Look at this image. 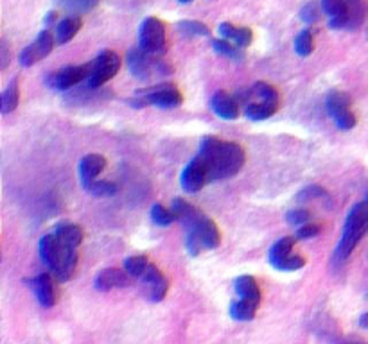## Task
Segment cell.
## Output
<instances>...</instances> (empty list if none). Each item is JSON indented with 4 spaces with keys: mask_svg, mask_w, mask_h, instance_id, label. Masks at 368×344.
<instances>
[{
    "mask_svg": "<svg viewBox=\"0 0 368 344\" xmlns=\"http://www.w3.org/2000/svg\"><path fill=\"white\" fill-rule=\"evenodd\" d=\"M295 237H282L278 238L277 243L271 246L270 250V264L277 269V265L284 260L286 257H289L293 251V244H295Z\"/></svg>",
    "mask_w": 368,
    "mask_h": 344,
    "instance_id": "26",
    "label": "cell"
},
{
    "mask_svg": "<svg viewBox=\"0 0 368 344\" xmlns=\"http://www.w3.org/2000/svg\"><path fill=\"white\" fill-rule=\"evenodd\" d=\"M316 197H327L325 190H323L322 187H318V185H316V187H315V185L308 187V189L302 190V192L298 194V199H302V201L316 199Z\"/></svg>",
    "mask_w": 368,
    "mask_h": 344,
    "instance_id": "42",
    "label": "cell"
},
{
    "mask_svg": "<svg viewBox=\"0 0 368 344\" xmlns=\"http://www.w3.org/2000/svg\"><path fill=\"white\" fill-rule=\"evenodd\" d=\"M182 4H189V2H193V0H180Z\"/></svg>",
    "mask_w": 368,
    "mask_h": 344,
    "instance_id": "46",
    "label": "cell"
},
{
    "mask_svg": "<svg viewBox=\"0 0 368 344\" xmlns=\"http://www.w3.org/2000/svg\"><path fill=\"white\" fill-rule=\"evenodd\" d=\"M234 287H236V292L239 294V298L261 301V289H259L257 280H255L254 277L236 278V282H234Z\"/></svg>",
    "mask_w": 368,
    "mask_h": 344,
    "instance_id": "25",
    "label": "cell"
},
{
    "mask_svg": "<svg viewBox=\"0 0 368 344\" xmlns=\"http://www.w3.org/2000/svg\"><path fill=\"white\" fill-rule=\"evenodd\" d=\"M295 50L296 54L302 57L313 54V50H315V34H313L311 29H304L298 36H296Z\"/></svg>",
    "mask_w": 368,
    "mask_h": 344,
    "instance_id": "29",
    "label": "cell"
},
{
    "mask_svg": "<svg viewBox=\"0 0 368 344\" xmlns=\"http://www.w3.org/2000/svg\"><path fill=\"white\" fill-rule=\"evenodd\" d=\"M210 106H212L214 113L217 117L224 118V121H236L239 117V102H237V99H234L230 94L223 90L216 91L212 95Z\"/></svg>",
    "mask_w": 368,
    "mask_h": 344,
    "instance_id": "14",
    "label": "cell"
},
{
    "mask_svg": "<svg viewBox=\"0 0 368 344\" xmlns=\"http://www.w3.org/2000/svg\"><path fill=\"white\" fill-rule=\"evenodd\" d=\"M90 76V63L87 65H69V67H63L56 72L49 74L45 77V83L47 87L53 88V90L58 91H67L70 88L77 87L80 83L88 79Z\"/></svg>",
    "mask_w": 368,
    "mask_h": 344,
    "instance_id": "8",
    "label": "cell"
},
{
    "mask_svg": "<svg viewBox=\"0 0 368 344\" xmlns=\"http://www.w3.org/2000/svg\"><path fill=\"white\" fill-rule=\"evenodd\" d=\"M368 233V201L354 204L350 212L347 213L345 224H343V233L340 238V244L334 251V260H347L357 243Z\"/></svg>",
    "mask_w": 368,
    "mask_h": 344,
    "instance_id": "3",
    "label": "cell"
},
{
    "mask_svg": "<svg viewBox=\"0 0 368 344\" xmlns=\"http://www.w3.org/2000/svg\"><path fill=\"white\" fill-rule=\"evenodd\" d=\"M305 265V258L300 257V255H289L286 257L281 264L277 265L278 271H298Z\"/></svg>",
    "mask_w": 368,
    "mask_h": 344,
    "instance_id": "37",
    "label": "cell"
},
{
    "mask_svg": "<svg viewBox=\"0 0 368 344\" xmlns=\"http://www.w3.org/2000/svg\"><path fill=\"white\" fill-rule=\"evenodd\" d=\"M180 183H182V189L189 194L200 192L209 183L205 163L200 156H196L187 163L185 169L182 170V176H180Z\"/></svg>",
    "mask_w": 368,
    "mask_h": 344,
    "instance_id": "11",
    "label": "cell"
},
{
    "mask_svg": "<svg viewBox=\"0 0 368 344\" xmlns=\"http://www.w3.org/2000/svg\"><path fill=\"white\" fill-rule=\"evenodd\" d=\"M352 106V99H350L349 94L345 91H340V90H334L327 95V101H325V108H327V113L330 117H334L336 113L343 110H349Z\"/></svg>",
    "mask_w": 368,
    "mask_h": 344,
    "instance_id": "24",
    "label": "cell"
},
{
    "mask_svg": "<svg viewBox=\"0 0 368 344\" xmlns=\"http://www.w3.org/2000/svg\"><path fill=\"white\" fill-rule=\"evenodd\" d=\"M54 20H56V15H54V13H49V16H47V20H45V27L53 26Z\"/></svg>",
    "mask_w": 368,
    "mask_h": 344,
    "instance_id": "45",
    "label": "cell"
},
{
    "mask_svg": "<svg viewBox=\"0 0 368 344\" xmlns=\"http://www.w3.org/2000/svg\"><path fill=\"white\" fill-rule=\"evenodd\" d=\"M347 9H349V23H347V29H356L361 23L364 22V16H367V6H364V0H345Z\"/></svg>",
    "mask_w": 368,
    "mask_h": 344,
    "instance_id": "28",
    "label": "cell"
},
{
    "mask_svg": "<svg viewBox=\"0 0 368 344\" xmlns=\"http://www.w3.org/2000/svg\"><path fill=\"white\" fill-rule=\"evenodd\" d=\"M182 102L183 95L173 84H160V87H153L149 90H139L137 97L131 99L129 104L133 108L158 106L163 110H171V108H178Z\"/></svg>",
    "mask_w": 368,
    "mask_h": 344,
    "instance_id": "5",
    "label": "cell"
},
{
    "mask_svg": "<svg viewBox=\"0 0 368 344\" xmlns=\"http://www.w3.org/2000/svg\"><path fill=\"white\" fill-rule=\"evenodd\" d=\"M318 16H320V8L316 6V2H309V4H305L304 8H302V11H300V18L304 20L305 23L316 22Z\"/></svg>",
    "mask_w": 368,
    "mask_h": 344,
    "instance_id": "41",
    "label": "cell"
},
{
    "mask_svg": "<svg viewBox=\"0 0 368 344\" xmlns=\"http://www.w3.org/2000/svg\"><path fill=\"white\" fill-rule=\"evenodd\" d=\"M128 68L131 76L139 81H149L155 74L167 76V74L173 72V68L162 57L151 56L146 50H142L141 47L131 49L128 52Z\"/></svg>",
    "mask_w": 368,
    "mask_h": 344,
    "instance_id": "4",
    "label": "cell"
},
{
    "mask_svg": "<svg viewBox=\"0 0 368 344\" xmlns=\"http://www.w3.org/2000/svg\"><path fill=\"white\" fill-rule=\"evenodd\" d=\"M104 167H107V160H104V156L101 155L85 156V158L80 162V178H81V183H83V187L87 185V183L97 179V176L103 172Z\"/></svg>",
    "mask_w": 368,
    "mask_h": 344,
    "instance_id": "20",
    "label": "cell"
},
{
    "mask_svg": "<svg viewBox=\"0 0 368 344\" xmlns=\"http://www.w3.org/2000/svg\"><path fill=\"white\" fill-rule=\"evenodd\" d=\"M185 248H187V251H189L190 257H197V255L202 253V250H205L202 244V240H200V237H197V235L190 230L187 231Z\"/></svg>",
    "mask_w": 368,
    "mask_h": 344,
    "instance_id": "39",
    "label": "cell"
},
{
    "mask_svg": "<svg viewBox=\"0 0 368 344\" xmlns=\"http://www.w3.org/2000/svg\"><path fill=\"white\" fill-rule=\"evenodd\" d=\"M190 231H194V233L200 237V240H202L205 250H216V248L221 244L220 228H217V224L214 223L212 219H209V217H203L196 226L190 228Z\"/></svg>",
    "mask_w": 368,
    "mask_h": 344,
    "instance_id": "17",
    "label": "cell"
},
{
    "mask_svg": "<svg viewBox=\"0 0 368 344\" xmlns=\"http://www.w3.org/2000/svg\"><path fill=\"white\" fill-rule=\"evenodd\" d=\"M322 231V226L320 224H302V226H298V230H296L295 233V238L296 240H305V238H313L316 237V235Z\"/></svg>",
    "mask_w": 368,
    "mask_h": 344,
    "instance_id": "40",
    "label": "cell"
},
{
    "mask_svg": "<svg viewBox=\"0 0 368 344\" xmlns=\"http://www.w3.org/2000/svg\"><path fill=\"white\" fill-rule=\"evenodd\" d=\"M278 110V102H266V101H255L250 102L244 106V115H247L250 121H266L270 118L271 115L277 113Z\"/></svg>",
    "mask_w": 368,
    "mask_h": 344,
    "instance_id": "23",
    "label": "cell"
},
{
    "mask_svg": "<svg viewBox=\"0 0 368 344\" xmlns=\"http://www.w3.org/2000/svg\"><path fill=\"white\" fill-rule=\"evenodd\" d=\"M217 33L221 34V38L230 40L232 43H236L241 49H247L254 42V33L248 27H236L234 23L223 22L217 27Z\"/></svg>",
    "mask_w": 368,
    "mask_h": 344,
    "instance_id": "19",
    "label": "cell"
},
{
    "mask_svg": "<svg viewBox=\"0 0 368 344\" xmlns=\"http://www.w3.org/2000/svg\"><path fill=\"white\" fill-rule=\"evenodd\" d=\"M54 235H56L61 246L72 248V250H77L85 238L83 228L74 223H60L54 228Z\"/></svg>",
    "mask_w": 368,
    "mask_h": 344,
    "instance_id": "18",
    "label": "cell"
},
{
    "mask_svg": "<svg viewBox=\"0 0 368 344\" xmlns=\"http://www.w3.org/2000/svg\"><path fill=\"white\" fill-rule=\"evenodd\" d=\"M259 303L261 301H255V299H237L230 305V318L236 319V321H251L257 314Z\"/></svg>",
    "mask_w": 368,
    "mask_h": 344,
    "instance_id": "22",
    "label": "cell"
},
{
    "mask_svg": "<svg viewBox=\"0 0 368 344\" xmlns=\"http://www.w3.org/2000/svg\"><path fill=\"white\" fill-rule=\"evenodd\" d=\"M81 26H83V20L77 15L67 16V18L61 20L60 23H56V27H54V36H56L58 45H65L67 42H70V40L80 33Z\"/></svg>",
    "mask_w": 368,
    "mask_h": 344,
    "instance_id": "21",
    "label": "cell"
},
{
    "mask_svg": "<svg viewBox=\"0 0 368 344\" xmlns=\"http://www.w3.org/2000/svg\"><path fill=\"white\" fill-rule=\"evenodd\" d=\"M286 221L293 226H302V224H308L311 221V212L309 210H291V212L286 213Z\"/></svg>",
    "mask_w": 368,
    "mask_h": 344,
    "instance_id": "38",
    "label": "cell"
},
{
    "mask_svg": "<svg viewBox=\"0 0 368 344\" xmlns=\"http://www.w3.org/2000/svg\"><path fill=\"white\" fill-rule=\"evenodd\" d=\"M197 156L205 163L209 182H221L236 176L247 162V152L239 144L210 135L202 138Z\"/></svg>",
    "mask_w": 368,
    "mask_h": 344,
    "instance_id": "1",
    "label": "cell"
},
{
    "mask_svg": "<svg viewBox=\"0 0 368 344\" xmlns=\"http://www.w3.org/2000/svg\"><path fill=\"white\" fill-rule=\"evenodd\" d=\"M212 49L216 50L217 54H221V56L232 57V60H241V57H243L241 47H237L236 43H232L230 40H224V38L214 40Z\"/></svg>",
    "mask_w": 368,
    "mask_h": 344,
    "instance_id": "32",
    "label": "cell"
},
{
    "mask_svg": "<svg viewBox=\"0 0 368 344\" xmlns=\"http://www.w3.org/2000/svg\"><path fill=\"white\" fill-rule=\"evenodd\" d=\"M54 45H56V36H54L49 29L42 30V33L36 36L35 42L31 43V45H27L26 49L20 52V65H22V67H33L35 63L42 61L43 57L49 56V54L53 52Z\"/></svg>",
    "mask_w": 368,
    "mask_h": 344,
    "instance_id": "9",
    "label": "cell"
},
{
    "mask_svg": "<svg viewBox=\"0 0 368 344\" xmlns=\"http://www.w3.org/2000/svg\"><path fill=\"white\" fill-rule=\"evenodd\" d=\"M18 101H20V88H18V81H11L9 87L2 91V97H0V110L2 113L8 115L11 111L16 110L18 106Z\"/></svg>",
    "mask_w": 368,
    "mask_h": 344,
    "instance_id": "27",
    "label": "cell"
},
{
    "mask_svg": "<svg viewBox=\"0 0 368 344\" xmlns=\"http://www.w3.org/2000/svg\"><path fill=\"white\" fill-rule=\"evenodd\" d=\"M151 219L153 223L158 224V226H169V224H173V221H176V217L175 213H173V210L166 209L162 204H153Z\"/></svg>",
    "mask_w": 368,
    "mask_h": 344,
    "instance_id": "34",
    "label": "cell"
},
{
    "mask_svg": "<svg viewBox=\"0 0 368 344\" xmlns=\"http://www.w3.org/2000/svg\"><path fill=\"white\" fill-rule=\"evenodd\" d=\"M129 278L131 277L126 272V269L108 267L97 272V277L94 280V287L99 292H108L112 289H122L129 284Z\"/></svg>",
    "mask_w": 368,
    "mask_h": 344,
    "instance_id": "13",
    "label": "cell"
},
{
    "mask_svg": "<svg viewBox=\"0 0 368 344\" xmlns=\"http://www.w3.org/2000/svg\"><path fill=\"white\" fill-rule=\"evenodd\" d=\"M171 210H173V213H175L176 221H180V224H182L185 230L194 228L197 223H200V221L203 219V217H205L202 212H200V210L196 209V206H193L190 203L183 201L182 197H176V199H173Z\"/></svg>",
    "mask_w": 368,
    "mask_h": 344,
    "instance_id": "15",
    "label": "cell"
},
{
    "mask_svg": "<svg viewBox=\"0 0 368 344\" xmlns=\"http://www.w3.org/2000/svg\"><path fill=\"white\" fill-rule=\"evenodd\" d=\"M40 257L60 282H69L76 272L80 255L77 250L61 246L56 235H45L40 238Z\"/></svg>",
    "mask_w": 368,
    "mask_h": 344,
    "instance_id": "2",
    "label": "cell"
},
{
    "mask_svg": "<svg viewBox=\"0 0 368 344\" xmlns=\"http://www.w3.org/2000/svg\"><path fill=\"white\" fill-rule=\"evenodd\" d=\"M85 190H87L88 194H92L94 197H112L117 194V185L112 182H97V179H94V182L87 183L85 185Z\"/></svg>",
    "mask_w": 368,
    "mask_h": 344,
    "instance_id": "30",
    "label": "cell"
},
{
    "mask_svg": "<svg viewBox=\"0 0 368 344\" xmlns=\"http://www.w3.org/2000/svg\"><path fill=\"white\" fill-rule=\"evenodd\" d=\"M119 68H121V57L114 50H103L94 61H90V76L85 83L92 90L101 88L117 76Z\"/></svg>",
    "mask_w": 368,
    "mask_h": 344,
    "instance_id": "7",
    "label": "cell"
},
{
    "mask_svg": "<svg viewBox=\"0 0 368 344\" xmlns=\"http://www.w3.org/2000/svg\"><path fill=\"white\" fill-rule=\"evenodd\" d=\"M139 47L148 54L162 57L167 52L166 23L156 16H148L139 29Z\"/></svg>",
    "mask_w": 368,
    "mask_h": 344,
    "instance_id": "6",
    "label": "cell"
},
{
    "mask_svg": "<svg viewBox=\"0 0 368 344\" xmlns=\"http://www.w3.org/2000/svg\"><path fill=\"white\" fill-rule=\"evenodd\" d=\"M367 201H368V192H367Z\"/></svg>",
    "mask_w": 368,
    "mask_h": 344,
    "instance_id": "47",
    "label": "cell"
},
{
    "mask_svg": "<svg viewBox=\"0 0 368 344\" xmlns=\"http://www.w3.org/2000/svg\"><path fill=\"white\" fill-rule=\"evenodd\" d=\"M322 9L325 15H329L330 29H347L349 9L345 0H322Z\"/></svg>",
    "mask_w": 368,
    "mask_h": 344,
    "instance_id": "16",
    "label": "cell"
},
{
    "mask_svg": "<svg viewBox=\"0 0 368 344\" xmlns=\"http://www.w3.org/2000/svg\"><path fill=\"white\" fill-rule=\"evenodd\" d=\"M29 287L35 292L36 299L43 309H50L56 305V287H54L53 277L49 272H40L35 278L27 280Z\"/></svg>",
    "mask_w": 368,
    "mask_h": 344,
    "instance_id": "12",
    "label": "cell"
},
{
    "mask_svg": "<svg viewBox=\"0 0 368 344\" xmlns=\"http://www.w3.org/2000/svg\"><path fill=\"white\" fill-rule=\"evenodd\" d=\"M334 122H336V126H338L340 129H343V131H349V129H352L354 126H356V115L352 113V110H343L340 111V113L334 115Z\"/></svg>",
    "mask_w": 368,
    "mask_h": 344,
    "instance_id": "36",
    "label": "cell"
},
{
    "mask_svg": "<svg viewBox=\"0 0 368 344\" xmlns=\"http://www.w3.org/2000/svg\"><path fill=\"white\" fill-rule=\"evenodd\" d=\"M0 60H2V63H0V68L4 70V68H8L9 65V49H8V43L2 42V45H0Z\"/></svg>",
    "mask_w": 368,
    "mask_h": 344,
    "instance_id": "43",
    "label": "cell"
},
{
    "mask_svg": "<svg viewBox=\"0 0 368 344\" xmlns=\"http://www.w3.org/2000/svg\"><path fill=\"white\" fill-rule=\"evenodd\" d=\"M359 326L361 328H364V330H368V312L367 314H363L359 318Z\"/></svg>",
    "mask_w": 368,
    "mask_h": 344,
    "instance_id": "44",
    "label": "cell"
},
{
    "mask_svg": "<svg viewBox=\"0 0 368 344\" xmlns=\"http://www.w3.org/2000/svg\"><path fill=\"white\" fill-rule=\"evenodd\" d=\"M149 260L142 255H137V257H129L124 260V269L131 278H141L144 274V271L148 269Z\"/></svg>",
    "mask_w": 368,
    "mask_h": 344,
    "instance_id": "31",
    "label": "cell"
},
{
    "mask_svg": "<svg viewBox=\"0 0 368 344\" xmlns=\"http://www.w3.org/2000/svg\"><path fill=\"white\" fill-rule=\"evenodd\" d=\"M60 4L65 9L74 13H88L94 8H97L99 0H60Z\"/></svg>",
    "mask_w": 368,
    "mask_h": 344,
    "instance_id": "35",
    "label": "cell"
},
{
    "mask_svg": "<svg viewBox=\"0 0 368 344\" xmlns=\"http://www.w3.org/2000/svg\"><path fill=\"white\" fill-rule=\"evenodd\" d=\"M180 33L187 34V36H209L210 29L202 22H196V20H182L178 22Z\"/></svg>",
    "mask_w": 368,
    "mask_h": 344,
    "instance_id": "33",
    "label": "cell"
},
{
    "mask_svg": "<svg viewBox=\"0 0 368 344\" xmlns=\"http://www.w3.org/2000/svg\"><path fill=\"white\" fill-rule=\"evenodd\" d=\"M139 280H141L142 287H144L146 298L153 303L162 301L166 298L167 291H169V282H167V278L163 277L162 271L155 264H149L144 274Z\"/></svg>",
    "mask_w": 368,
    "mask_h": 344,
    "instance_id": "10",
    "label": "cell"
},
{
    "mask_svg": "<svg viewBox=\"0 0 368 344\" xmlns=\"http://www.w3.org/2000/svg\"><path fill=\"white\" fill-rule=\"evenodd\" d=\"M367 296H368V294H367Z\"/></svg>",
    "mask_w": 368,
    "mask_h": 344,
    "instance_id": "48",
    "label": "cell"
}]
</instances>
